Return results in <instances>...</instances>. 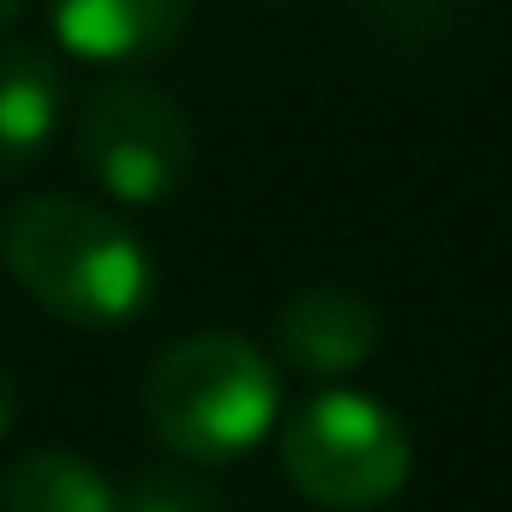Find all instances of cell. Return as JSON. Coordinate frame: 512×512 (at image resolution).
Returning a JSON list of instances; mask_svg holds the SVG:
<instances>
[{
  "instance_id": "1",
  "label": "cell",
  "mask_w": 512,
  "mask_h": 512,
  "mask_svg": "<svg viewBox=\"0 0 512 512\" xmlns=\"http://www.w3.org/2000/svg\"><path fill=\"white\" fill-rule=\"evenodd\" d=\"M7 266L13 278L67 326H127L151 308L157 266L145 241L103 205L73 193H37L7 217Z\"/></svg>"
},
{
  "instance_id": "2",
  "label": "cell",
  "mask_w": 512,
  "mask_h": 512,
  "mask_svg": "<svg viewBox=\"0 0 512 512\" xmlns=\"http://www.w3.org/2000/svg\"><path fill=\"white\" fill-rule=\"evenodd\" d=\"M278 368L235 332H193L157 356L145 410L169 452L193 464H229L278 422Z\"/></svg>"
},
{
  "instance_id": "3",
  "label": "cell",
  "mask_w": 512,
  "mask_h": 512,
  "mask_svg": "<svg viewBox=\"0 0 512 512\" xmlns=\"http://www.w3.org/2000/svg\"><path fill=\"white\" fill-rule=\"evenodd\" d=\"M284 476L326 512H374L410 482V428L368 392H314L278 440Z\"/></svg>"
},
{
  "instance_id": "4",
  "label": "cell",
  "mask_w": 512,
  "mask_h": 512,
  "mask_svg": "<svg viewBox=\"0 0 512 512\" xmlns=\"http://www.w3.org/2000/svg\"><path fill=\"white\" fill-rule=\"evenodd\" d=\"M79 163L91 169V181L109 199L157 205L193 169V127L169 91L115 79V85L91 91V103L79 115Z\"/></svg>"
},
{
  "instance_id": "5",
  "label": "cell",
  "mask_w": 512,
  "mask_h": 512,
  "mask_svg": "<svg viewBox=\"0 0 512 512\" xmlns=\"http://www.w3.org/2000/svg\"><path fill=\"white\" fill-rule=\"evenodd\" d=\"M278 350L302 368V374H356L374 350H380V314L338 284H314L302 290L284 314H278Z\"/></svg>"
},
{
  "instance_id": "6",
  "label": "cell",
  "mask_w": 512,
  "mask_h": 512,
  "mask_svg": "<svg viewBox=\"0 0 512 512\" xmlns=\"http://www.w3.org/2000/svg\"><path fill=\"white\" fill-rule=\"evenodd\" d=\"M193 19V0H49V25L79 61H145Z\"/></svg>"
},
{
  "instance_id": "7",
  "label": "cell",
  "mask_w": 512,
  "mask_h": 512,
  "mask_svg": "<svg viewBox=\"0 0 512 512\" xmlns=\"http://www.w3.org/2000/svg\"><path fill=\"white\" fill-rule=\"evenodd\" d=\"M61 67L43 49H0V175H25L61 133Z\"/></svg>"
},
{
  "instance_id": "8",
  "label": "cell",
  "mask_w": 512,
  "mask_h": 512,
  "mask_svg": "<svg viewBox=\"0 0 512 512\" xmlns=\"http://www.w3.org/2000/svg\"><path fill=\"white\" fill-rule=\"evenodd\" d=\"M0 512H121V494L79 452H25L0 482Z\"/></svg>"
},
{
  "instance_id": "9",
  "label": "cell",
  "mask_w": 512,
  "mask_h": 512,
  "mask_svg": "<svg viewBox=\"0 0 512 512\" xmlns=\"http://www.w3.org/2000/svg\"><path fill=\"white\" fill-rule=\"evenodd\" d=\"M121 512H223V506H217V494H211L199 476H187V470H145V476L133 482V494L121 500Z\"/></svg>"
},
{
  "instance_id": "10",
  "label": "cell",
  "mask_w": 512,
  "mask_h": 512,
  "mask_svg": "<svg viewBox=\"0 0 512 512\" xmlns=\"http://www.w3.org/2000/svg\"><path fill=\"white\" fill-rule=\"evenodd\" d=\"M13 416H19V392H13V374H7V362H0V440H7Z\"/></svg>"
},
{
  "instance_id": "11",
  "label": "cell",
  "mask_w": 512,
  "mask_h": 512,
  "mask_svg": "<svg viewBox=\"0 0 512 512\" xmlns=\"http://www.w3.org/2000/svg\"><path fill=\"white\" fill-rule=\"evenodd\" d=\"M19 13H25V0H0V31L19 25Z\"/></svg>"
}]
</instances>
